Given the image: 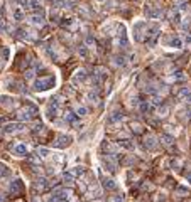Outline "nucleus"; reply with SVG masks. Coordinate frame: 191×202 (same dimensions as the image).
Returning <instances> with one entry per match:
<instances>
[{"mask_svg": "<svg viewBox=\"0 0 191 202\" xmlns=\"http://www.w3.org/2000/svg\"><path fill=\"white\" fill-rule=\"evenodd\" d=\"M56 83L54 76H47V78H42V79H37L34 83V89L36 91H46V89L52 88V84Z\"/></svg>", "mask_w": 191, "mask_h": 202, "instance_id": "nucleus-1", "label": "nucleus"}, {"mask_svg": "<svg viewBox=\"0 0 191 202\" xmlns=\"http://www.w3.org/2000/svg\"><path fill=\"white\" fill-rule=\"evenodd\" d=\"M4 131H5V133H9V135L24 131V123H7L5 126H4Z\"/></svg>", "mask_w": 191, "mask_h": 202, "instance_id": "nucleus-2", "label": "nucleus"}, {"mask_svg": "<svg viewBox=\"0 0 191 202\" xmlns=\"http://www.w3.org/2000/svg\"><path fill=\"white\" fill-rule=\"evenodd\" d=\"M164 44L167 47H173V49H181V47H183V39L173 36V37H167V39L164 41Z\"/></svg>", "mask_w": 191, "mask_h": 202, "instance_id": "nucleus-3", "label": "nucleus"}, {"mask_svg": "<svg viewBox=\"0 0 191 202\" xmlns=\"http://www.w3.org/2000/svg\"><path fill=\"white\" fill-rule=\"evenodd\" d=\"M145 27H147V24H145V22H137V24H135L134 26V37H135V41H142V34H144V29Z\"/></svg>", "mask_w": 191, "mask_h": 202, "instance_id": "nucleus-4", "label": "nucleus"}, {"mask_svg": "<svg viewBox=\"0 0 191 202\" xmlns=\"http://www.w3.org/2000/svg\"><path fill=\"white\" fill-rule=\"evenodd\" d=\"M71 140H73V138L69 136V135H59L54 145H56L58 148H64V147H68L69 143H71Z\"/></svg>", "mask_w": 191, "mask_h": 202, "instance_id": "nucleus-5", "label": "nucleus"}, {"mask_svg": "<svg viewBox=\"0 0 191 202\" xmlns=\"http://www.w3.org/2000/svg\"><path fill=\"white\" fill-rule=\"evenodd\" d=\"M86 78H88L86 71H85V69H78L76 74L73 76V83H74V84H80V83H83V81H86Z\"/></svg>", "mask_w": 191, "mask_h": 202, "instance_id": "nucleus-6", "label": "nucleus"}, {"mask_svg": "<svg viewBox=\"0 0 191 202\" xmlns=\"http://www.w3.org/2000/svg\"><path fill=\"white\" fill-rule=\"evenodd\" d=\"M178 99H179V101H190V99H191V91H190V88L179 89V91H178Z\"/></svg>", "mask_w": 191, "mask_h": 202, "instance_id": "nucleus-7", "label": "nucleus"}, {"mask_svg": "<svg viewBox=\"0 0 191 202\" xmlns=\"http://www.w3.org/2000/svg\"><path fill=\"white\" fill-rule=\"evenodd\" d=\"M144 145H145V148H149V150H156V148H157V141H156V138L152 135H149V136H145Z\"/></svg>", "mask_w": 191, "mask_h": 202, "instance_id": "nucleus-8", "label": "nucleus"}, {"mask_svg": "<svg viewBox=\"0 0 191 202\" xmlns=\"http://www.w3.org/2000/svg\"><path fill=\"white\" fill-rule=\"evenodd\" d=\"M103 167H105V170H108V172H115L117 168H115V163H114V158L112 157H105L103 158Z\"/></svg>", "mask_w": 191, "mask_h": 202, "instance_id": "nucleus-9", "label": "nucleus"}, {"mask_svg": "<svg viewBox=\"0 0 191 202\" xmlns=\"http://www.w3.org/2000/svg\"><path fill=\"white\" fill-rule=\"evenodd\" d=\"M12 152H14V155L22 157V155H26L27 153V147L24 145V143H19V145H15L14 148H12Z\"/></svg>", "mask_w": 191, "mask_h": 202, "instance_id": "nucleus-10", "label": "nucleus"}, {"mask_svg": "<svg viewBox=\"0 0 191 202\" xmlns=\"http://www.w3.org/2000/svg\"><path fill=\"white\" fill-rule=\"evenodd\" d=\"M124 120V114L119 113V111H115V113H112L108 116V125H114V123H119V121H122Z\"/></svg>", "mask_w": 191, "mask_h": 202, "instance_id": "nucleus-11", "label": "nucleus"}, {"mask_svg": "<svg viewBox=\"0 0 191 202\" xmlns=\"http://www.w3.org/2000/svg\"><path fill=\"white\" fill-rule=\"evenodd\" d=\"M29 20L34 24L36 27H42L44 26V17L42 15H39V14H36V15H32V17H29Z\"/></svg>", "mask_w": 191, "mask_h": 202, "instance_id": "nucleus-12", "label": "nucleus"}, {"mask_svg": "<svg viewBox=\"0 0 191 202\" xmlns=\"http://www.w3.org/2000/svg\"><path fill=\"white\" fill-rule=\"evenodd\" d=\"M12 17H14V20H17V22L24 19V12H22L21 7H14V9H12Z\"/></svg>", "mask_w": 191, "mask_h": 202, "instance_id": "nucleus-13", "label": "nucleus"}, {"mask_svg": "<svg viewBox=\"0 0 191 202\" xmlns=\"http://www.w3.org/2000/svg\"><path fill=\"white\" fill-rule=\"evenodd\" d=\"M147 17L149 19H161L162 17V10L161 9H149L147 10Z\"/></svg>", "mask_w": 191, "mask_h": 202, "instance_id": "nucleus-14", "label": "nucleus"}, {"mask_svg": "<svg viewBox=\"0 0 191 202\" xmlns=\"http://www.w3.org/2000/svg\"><path fill=\"white\" fill-rule=\"evenodd\" d=\"M103 187H105V189H108V190H115V189H117V184H115L114 179L105 177V179H103Z\"/></svg>", "mask_w": 191, "mask_h": 202, "instance_id": "nucleus-15", "label": "nucleus"}, {"mask_svg": "<svg viewBox=\"0 0 191 202\" xmlns=\"http://www.w3.org/2000/svg\"><path fill=\"white\" fill-rule=\"evenodd\" d=\"M159 140L162 141L164 145L171 147V145H173V141H174V138H173L171 135H167V133H162V135H161V136H159Z\"/></svg>", "mask_w": 191, "mask_h": 202, "instance_id": "nucleus-16", "label": "nucleus"}, {"mask_svg": "<svg viewBox=\"0 0 191 202\" xmlns=\"http://www.w3.org/2000/svg\"><path fill=\"white\" fill-rule=\"evenodd\" d=\"M64 120H66V121H69V123H76L78 114H76V113H73L71 109H68L66 113H64Z\"/></svg>", "mask_w": 191, "mask_h": 202, "instance_id": "nucleus-17", "label": "nucleus"}, {"mask_svg": "<svg viewBox=\"0 0 191 202\" xmlns=\"http://www.w3.org/2000/svg\"><path fill=\"white\" fill-rule=\"evenodd\" d=\"M69 172H71V175L74 177V179H78V177H81L83 174H85V167H80V165H78V167H73Z\"/></svg>", "mask_w": 191, "mask_h": 202, "instance_id": "nucleus-18", "label": "nucleus"}, {"mask_svg": "<svg viewBox=\"0 0 191 202\" xmlns=\"http://www.w3.org/2000/svg\"><path fill=\"white\" fill-rule=\"evenodd\" d=\"M29 7H31L32 10L39 12V14L42 12V5H41V2H39V0H31V2H29Z\"/></svg>", "mask_w": 191, "mask_h": 202, "instance_id": "nucleus-19", "label": "nucleus"}, {"mask_svg": "<svg viewBox=\"0 0 191 202\" xmlns=\"http://www.w3.org/2000/svg\"><path fill=\"white\" fill-rule=\"evenodd\" d=\"M31 116H32V114L31 113H29V109H22V111H19V113H17V118H19V120H24V121H26V120H27V121H29V120H31Z\"/></svg>", "mask_w": 191, "mask_h": 202, "instance_id": "nucleus-20", "label": "nucleus"}, {"mask_svg": "<svg viewBox=\"0 0 191 202\" xmlns=\"http://www.w3.org/2000/svg\"><path fill=\"white\" fill-rule=\"evenodd\" d=\"M49 155H51V152L47 150V148H44V147H42V148H37V157H39V158H47Z\"/></svg>", "mask_w": 191, "mask_h": 202, "instance_id": "nucleus-21", "label": "nucleus"}, {"mask_svg": "<svg viewBox=\"0 0 191 202\" xmlns=\"http://www.w3.org/2000/svg\"><path fill=\"white\" fill-rule=\"evenodd\" d=\"M119 145L124 147V148H127V150H132V148H134V143H132L130 140H127V138H125V140H120Z\"/></svg>", "mask_w": 191, "mask_h": 202, "instance_id": "nucleus-22", "label": "nucleus"}, {"mask_svg": "<svg viewBox=\"0 0 191 202\" xmlns=\"http://www.w3.org/2000/svg\"><path fill=\"white\" fill-rule=\"evenodd\" d=\"M10 192H14V194H19V192H21V184H19V180H12Z\"/></svg>", "mask_w": 191, "mask_h": 202, "instance_id": "nucleus-23", "label": "nucleus"}, {"mask_svg": "<svg viewBox=\"0 0 191 202\" xmlns=\"http://www.w3.org/2000/svg\"><path fill=\"white\" fill-rule=\"evenodd\" d=\"M86 98H88V101H90V103H97V101H98V94L95 93V91H90V93L86 94Z\"/></svg>", "mask_w": 191, "mask_h": 202, "instance_id": "nucleus-24", "label": "nucleus"}, {"mask_svg": "<svg viewBox=\"0 0 191 202\" xmlns=\"http://www.w3.org/2000/svg\"><path fill=\"white\" fill-rule=\"evenodd\" d=\"M85 46H86L88 49H93V47H95V39H93L91 36H86L85 37Z\"/></svg>", "mask_w": 191, "mask_h": 202, "instance_id": "nucleus-25", "label": "nucleus"}, {"mask_svg": "<svg viewBox=\"0 0 191 202\" xmlns=\"http://www.w3.org/2000/svg\"><path fill=\"white\" fill-rule=\"evenodd\" d=\"M0 104H2V106H5V108H10V106H12L10 98H9V96H0Z\"/></svg>", "mask_w": 191, "mask_h": 202, "instance_id": "nucleus-26", "label": "nucleus"}, {"mask_svg": "<svg viewBox=\"0 0 191 202\" xmlns=\"http://www.w3.org/2000/svg\"><path fill=\"white\" fill-rule=\"evenodd\" d=\"M114 64L115 66H125V57L124 56H115L114 57Z\"/></svg>", "mask_w": 191, "mask_h": 202, "instance_id": "nucleus-27", "label": "nucleus"}, {"mask_svg": "<svg viewBox=\"0 0 191 202\" xmlns=\"http://www.w3.org/2000/svg\"><path fill=\"white\" fill-rule=\"evenodd\" d=\"M76 114H78V118H80V116H86V114H88V108H86V106H78V108H76Z\"/></svg>", "mask_w": 191, "mask_h": 202, "instance_id": "nucleus-28", "label": "nucleus"}, {"mask_svg": "<svg viewBox=\"0 0 191 202\" xmlns=\"http://www.w3.org/2000/svg\"><path fill=\"white\" fill-rule=\"evenodd\" d=\"M63 180H64V184H73V182H74V177L71 175V172H66V174L63 175Z\"/></svg>", "mask_w": 191, "mask_h": 202, "instance_id": "nucleus-29", "label": "nucleus"}, {"mask_svg": "<svg viewBox=\"0 0 191 202\" xmlns=\"http://www.w3.org/2000/svg\"><path fill=\"white\" fill-rule=\"evenodd\" d=\"M171 79H173V81H184L186 76L183 73H174L173 76H171Z\"/></svg>", "mask_w": 191, "mask_h": 202, "instance_id": "nucleus-30", "label": "nucleus"}, {"mask_svg": "<svg viewBox=\"0 0 191 202\" xmlns=\"http://www.w3.org/2000/svg\"><path fill=\"white\" fill-rule=\"evenodd\" d=\"M46 185H47L46 179H37V180H36V187H37V189H44Z\"/></svg>", "mask_w": 191, "mask_h": 202, "instance_id": "nucleus-31", "label": "nucleus"}, {"mask_svg": "<svg viewBox=\"0 0 191 202\" xmlns=\"http://www.w3.org/2000/svg\"><path fill=\"white\" fill-rule=\"evenodd\" d=\"M86 49H88L86 46H80V49H78V52H80V56L88 57V51H86Z\"/></svg>", "mask_w": 191, "mask_h": 202, "instance_id": "nucleus-32", "label": "nucleus"}, {"mask_svg": "<svg viewBox=\"0 0 191 202\" xmlns=\"http://www.w3.org/2000/svg\"><path fill=\"white\" fill-rule=\"evenodd\" d=\"M184 194H188V189H186V187H178V189H176V195H184Z\"/></svg>", "mask_w": 191, "mask_h": 202, "instance_id": "nucleus-33", "label": "nucleus"}, {"mask_svg": "<svg viewBox=\"0 0 191 202\" xmlns=\"http://www.w3.org/2000/svg\"><path fill=\"white\" fill-rule=\"evenodd\" d=\"M34 74H36V71H34V69H29V71H26V79H27V81H31V79L34 78Z\"/></svg>", "mask_w": 191, "mask_h": 202, "instance_id": "nucleus-34", "label": "nucleus"}, {"mask_svg": "<svg viewBox=\"0 0 191 202\" xmlns=\"http://www.w3.org/2000/svg\"><path fill=\"white\" fill-rule=\"evenodd\" d=\"M167 111H169V108H167V106H159V116H166V114H167Z\"/></svg>", "mask_w": 191, "mask_h": 202, "instance_id": "nucleus-35", "label": "nucleus"}, {"mask_svg": "<svg viewBox=\"0 0 191 202\" xmlns=\"http://www.w3.org/2000/svg\"><path fill=\"white\" fill-rule=\"evenodd\" d=\"M130 126H132V130H134L135 133H140V131H142V126H140L139 123H132Z\"/></svg>", "mask_w": 191, "mask_h": 202, "instance_id": "nucleus-36", "label": "nucleus"}, {"mask_svg": "<svg viewBox=\"0 0 191 202\" xmlns=\"http://www.w3.org/2000/svg\"><path fill=\"white\" fill-rule=\"evenodd\" d=\"M7 174H9V170H7V167L4 165V163H0V177L7 175Z\"/></svg>", "mask_w": 191, "mask_h": 202, "instance_id": "nucleus-37", "label": "nucleus"}, {"mask_svg": "<svg viewBox=\"0 0 191 202\" xmlns=\"http://www.w3.org/2000/svg\"><path fill=\"white\" fill-rule=\"evenodd\" d=\"M29 162H31L32 165H37V163H41V158L39 157H29Z\"/></svg>", "mask_w": 191, "mask_h": 202, "instance_id": "nucleus-38", "label": "nucleus"}, {"mask_svg": "<svg viewBox=\"0 0 191 202\" xmlns=\"http://www.w3.org/2000/svg\"><path fill=\"white\" fill-rule=\"evenodd\" d=\"M140 111H142V113H147V111H149V103H142V104H140Z\"/></svg>", "mask_w": 191, "mask_h": 202, "instance_id": "nucleus-39", "label": "nucleus"}, {"mask_svg": "<svg viewBox=\"0 0 191 202\" xmlns=\"http://www.w3.org/2000/svg\"><path fill=\"white\" fill-rule=\"evenodd\" d=\"M114 201H115V202H124V197H115Z\"/></svg>", "mask_w": 191, "mask_h": 202, "instance_id": "nucleus-40", "label": "nucleus"}, {"mask_svg": "<svg viewBox=\"0 0 191 202\" xmlns=\"http://www.w3.org/2000/svg\"><path fill=\"white\" fill-rule=\"evenodd\" d=\"M186 180H188V182H190V184H191V172H190V174H188V175H186Z\"/></svg>", "mask_w": 191, "mask_h": 202, "instance_id": "nucleus-41", "label": "nucleus"}, {"mask_svg": "<svg viewBox=\"0 0 191 202\" xmlns=\"http://www.w3.org/2000/svg\"><path fill=\"white\" fill-rule=\"evenodd\" d=\"M184 41L188 42V44H191V37H190V36H188V37H184Z\"/></svg>", "mask_w": 191, "mask_h": 202, "instance_id": "nucleus-42", "label": "nucleus"}, {"mask_svg": "<svg viewBox=\"0 0 191 202\" xmlns=\"http://www.w3.org/2000/svg\"><path fill=\"white\" fill-rule=\"evenodd\" d=\"M98 2H103V0H98Z\"/></svg>", "mask_w": 191, "mask_h": 202, "instance_id": "nucleus-43", "label": "nucleus"}]
</instances>
